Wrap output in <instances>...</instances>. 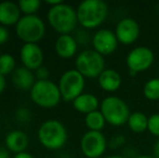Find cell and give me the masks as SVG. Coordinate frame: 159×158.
Wrapping results in <instances>:
<instances>
[{
	"instance_id": "obj_34",
	"label": "cell",
	"mask_w": 159,
	"mask_h": 158,
	"mask_svg": "<svg viewBox=\"0 0 159 158\" xmlns=\"http://www.w3.org/2000/svg\"><path fill=\"white\" fill-rule=\"evenodd\" d=\"M104 158H126V157L119 156V155H114V156H107V157H104Z\"/></svg>"
},
{
	"instance_id": "obj_1",
	"label": "cell",
	"mask_w": 159,
	"mask_h": 158,
	"mask_svg": "<svg viewBox=\"0 0 159 158\" xmlns=\"http://www.w3.org/2000/svg\"><path fill=\"white\" fill-rule=\"evenodd\" d=\"M76 12L78 23L82 27L92 29L106 20L108 7L103 0H84L79 3Z\"/></svg>"
},
{
	"instance_id": "obj_35",
	"label": "cell",
	"mask_w": 159,
	"mask_h": 158,
	"mask_svg": "<svg viewBox=\"0 0 159 158\" xmlns=\"http://www.w3.org/2000/svg\"><path fill=\"white\" fill-rule=\"evenodd\" d=\"M136 158H155L154 156H148V155H142V156H139Z\"/></svg>"
},
{
	"instance_id": "obj_30",
	"label": "cell",
	"mask_w": 159,
	"mask_h": 158,
	"mask_svg": "<svg viewBox=\"0 0 159 158\" xmlns=\"http://www.w3.org/2000/svg\"><path fill=\"white\" fill-rule=\"evenodd\" d=\"M13 158H34L30 153H26V152H23V153H19V154H15V156Z\"/></svg>"
},
{
	"instance_id": "obj_22",
	"label": "cell",
	"mask_w": 159,
	"mask_h": 158,
	"mask_svg": "<svg viewBox=\"0 0 159 158\" xmlns=\"http://www.w3.org/2000/svg\"><path fill=\"white\" fill-rule=\"evenodd\" d=\"M143 94L149 101L159 100V78H153L146 82L143 88Z\"/></svg>"
},
{
	"instance_id": "obj_19",
	"label": "cell",
	"mask_w": 159,
	"mask_h": 158,
	"mask_svg": "<svg viewBox=\"0 0 159 158\" xmlns=\"http://www.w3.org/2000/svg\"><path fill=\"white\" fill-rule=\"evenodd\" d=\"M73 106L79 113L88 115L98 111V100L95 95L91 94V93H82L73 102Z\"/></svg>"
},
{
	"instance_id": "obj_3",
	"label": "cell",
	"mask_w": 159,
	"mask_h": 158,
	"mask_svg": "<svg viewBox=\"0 0 159 158\" xmlns=\"http://www.w3.org/2000/svg\"><path fill=\"white\" fill-rule=\"evenodd\" d=\"M38 140L48 150H59L67 141L66 128L57 119L46 120L39 127Z\"/></svg>"
},
{
	"instance_id": "obj_16",
	"label": "cell",
	"mask_w": 159,
	"mask_h": 158,
	"mask_svg": "<svg viewBox=\"0 0 159 158\" xmlns=\"http://www.w3.org/2000/svg\"><path fill=\"white\" fill-rule=\"evenodd\" d=\"M55 52L63 59H70L77 52V41L70 35H61L55 41Z\"/></svg>"
},
{
	"instance_id": "obj_17",
	"label": "cell",
	"mask_w": 159,
	"mask_h": 158,
	"mask_svg": "<svg viewBox=\"0 0 159 158\" xmlns=\"http://www.w3.org/2000/svg\"><path fill=\"white\" fill-rule=\"evenodd\" d=\"M98 84L104 91L114 92L121 86V76L115 70L105 68L104 72L98 76Z\"/></svg>"
},
{
	"instance_id": "obj_33",
	"label": "cell",
	"mask_w": 159,
	"mask_h": 158,
	"mask_svg": "<svg viewBox=\"0 0 159 158\" xmlns=\"http://www.w3.org/2000/svg\"><path fill=\"white\" fill-rule=\"evenodd\" d=\"M46 3L51 4V7L57 6V4L62 3V0H46Z\"/></svg>"
},
{
	"instance_id": "obj_24",
	"label": "cell",
	"mask_w": 159,
	"mask_h": 158,
	"mask_svg": "<svg viewBox=\"0 0 159 158\" xmlns=\"http://www.w3.org/2000/svg\"><path fill=\"white\" fill-rule=\"evenodd\" d=\"M17 4L21 12L25 13V15H34L39 9L40 1L39 0H21Z\"/></svg>"
},
{
	"instance_id": "obj_4",
	"label": "cell",
	"mask_w": 159,
	"mask_h": 158,
	"mask_svg": "<svg viewBox=\"0 0 159 158\" xmlns=\"http://www.w3.org/2000/svg\"><path fill=\"white\" fill-rule=\"evenodd\" d=\"M33 102L40 107H54L61 101L62 95L59 86L51 80H37L30 90Z\"/></svg>"
},
{
	"instance_id": "obj_8",
	"label": "cell",
	"mask_w": 159,
	"mask_h": 158,
	"mask_svg": "<svg viewBox=\"0 0 159 158\" xmlns=\"http://www.w3.org/2000/svg\"><path fill=\"white\" fill-rule=\"evenodd\" d=\"M84 88V77L77 70H67L60 78L59 89L64 101L74 102L82 94Z\"/></svg>"
},
{
	"instance_id": "obj_9",
	"label": "cell",
	"mask_w": 159,
	"mask_h": 158,
	"mask_svg": "<svg viewBox=\"0 0 159 158\" xmlns=\"http://www.w3.org/2000/svg\"><path fill=\"white\" fill-rule=\"evenodd\" d=\"M82 154L88 158H98L106 150V139L101 131L86 132L80 141Z\"/></svg>"
},
{
	"instance_id": "obj_28",
	"label": "cell",
	"mask_w": 159,
	"mask_h": 158,
	"mask_svg": "<svg viewBox=\"0 0 159 158\" xmlns=\"http://www.w3.org/2000/svg\"><path fill=\"white\" fill-rule=\"evenodd\" d=\"M9 39V30L6 26L0 25V44H3Z\"/></svg>"
},
{
	"instance_id": "obj_12",
	"label": "cell",
	"mask_w": 159,
	"mask_h": 158,
	"mask_svg": "<svg viewBox=\"0 0 159 158\" xmlns=\"http://www.w3.org/2000/svg\"><path fill=\"white\" fill-rule=\"evenodd\" d=\"M115 35L118 42L124 44H131L140 36V25L133 19L130 17L122 19L116 26Z\"/></svg>"
},
{
	"instance_id": "obj_32",
	"label": "cell",
	"mask_w": 159,
	"mask_h": 158,
	"mask_svg": "<svg viewBox=\"0 0 159 158\" xmlns=\"http://www.w3.org/2000/svg\"><path fill=\"white\" fill-rule=\"evenodd\" d=\"M153 153H154V157L159 158V140L155 143V145H154Z\"/></svg>"
},
{
	"instance_id": "obj_20",
	"label": "cell",
	"mask_w": 159,
	"mask_h": 158,
	"mask_svg": "<svg viewBox=\"0 0 159 158\" xmlns=\"http://www.w3.org/2000/svg\"><path fill=\"white\" fill-rule=\"evenodd\" d=\"M130 130L135 133H142L148 129V117L141 112L131 113L128 119Z\"/></svg>"
},
{
	"instance_id": "obj_18",
	"label": "cell",
	"mask_w": 159,
	"mask_h": 158,
	"mask_svg": "<svg viewBox=\"0 0 159 158\" xmlns=\"http://www.w3.org/2000/svg\"><path fill=\"white\" fill-rule=\"evenodd\" d=\"M12 81L14 86L21 90H32L33 86L36 82L33 72L24 66L16 68L13 72Z\"/></svg>"
},
{
	"instance_id": "obj_7",
	"label": "cell",
	"mask_w": 159,
	"mask_h": 158,
	"mask_svg": "<svg viewBox=\"0 0 159 158\" xmlns=\"http://www.w3.org/2000/svg\"><path fill=\"white\" fill-rule=\"evenodd\" d=\"M76 70L87 78H98L105 70L104 57L95 50L82 51L76 59Z\"/></svg>"
},
{
	"instance_id": "obj_10",
	"label": "cell",
	"mask_w": 159,
	"mask_h": 158,
	"mask_svg": "<svg viewBox=\"0 0 159 158\" xmlns=\"http://www.w3.org/2000/svg\"><path fill=\"white\" fill-rule=\"evenodd\" d=\"M155 55L147 47H136L127 55V66L130 72L141 73L148 70L154 63Z\"/></svg>"
},
{
	"instance_id": "obj_13",
	"label": "cell",
	"mask_w": 159,
	"mask_h": 158,
	"mask_svg": "<svg viewBox=\"0 0 159 158\" xmlns=\"http://www.w3.org/2000/svg\"><path fill=\"white\" fill-rule=\"evenodd\" d=\"M23 66L28 70H36L42 66L43 52L37 43H24L20 51Z\"/></svg>"
},
{
	"instance_id": "obj_25",
	"label": "cell",
	"mask_w": 159,
	"mask_h": 158,
	"mask_svg": "<svg viewBox=\"0 0 159 158\" xmlns=\"http://www.w3.org/2000/svg\"><path fill=\"white\" fill-rule=\"evenodd\" d=\"M147 130L153 135L159 138V113L152 115L148 118V129Z\"/></svg>"
},
{
	"instance_id": "obj_21",
	"label": "cell",
	"mask_w": 159,
	"mask_h": 158,
	"mask_svg": "<svg viewBox=\"0 0 159 158\" xmlns=\"http://www.w3.org/2000/svg\"><path fill=\"white\" fill-rule=\"evenodd\" d=\"M86 126L90 129V131H101L105 126V120L101 111H95L90 114L86 115Z\"/></svg>"
},
{
	"instance_id": "obj_27",
	"label": "cell",
	"mask_w": 159,
	"mask_h": 158,
	"mask_svg": "<svg viewBox=\"0 0 159 158\" xmlns=\"http://www.w3.org/2000/svg\"><path fill=\"white\" fill-rule=\"evenodd\" d=\"M49 75H50V73H49L48 68L44 66H41L36 70V77L38 80H49Z\"/></svg>"
},
{
	"instance_id": "obj_11",
	"label": "cell",
	"mask_w": 159,
	"mask_h": 158,
	"mask_svg": "<svg viewBox=\"0 0 159 158\" xmlns=\"http://www.w3.org/2000/svg\"><path fill=\"white\" fill-rule=\"evenodd\" d=\"M92 43L94 50L101 55H109L117 49L118 39L114 32L103 28L94 34Z\"/></svg>"
},
{
	"instance_id": "obj_23",
	"label": "cell",
	"mask_w": 159,
	"mask_h": 158,
	"mask_svg": "<svg viewBox=\"0 0 159 158\" xmlns=\"http://www.w3.org/2000/svg\"><path fill=\"white\" fill-rule=\"evenodd\" d=\"M15 68V60L11 54H1L0 55V75L6 76L8 74L14 72Z\"/></svg>"
},
{
	"instance_id": "obj_31",
	"label": "cell",
	"mask_w": 159,
	"mask_h": 158,
	"mask_svg": "<svg viewBox=\"0 0 159 158\" xmlns=\"http://www.w3.org/2000/svg\"><path fill=\"white\" fill-rule=\"evenodd\" d=\"M4 88H6V78H4V76L0 75V94L3 92Z\"/></svg>"
},
{
	"instance_id": "obj_5",
	"label": "cell",
	"mask_w": 159,
	"mask_h": 158,
	"mask_svg": "<svg viewBox=\"0 0 159 158\" xmlns=\"http://www.w3.org/2000/svg\"><path fill=\"white\" fill-rule=\"evenodd\" d=\"M15 30L17 37L25 43H36L43 38L46 25L37 15H24L15 25Z\"/></svg>"
},
{
	"instance_id": "obj_6",
	"label": "cell",
	"mask_w": 159,
	"mask_h": 158,
	"mask_svg": "<svg viewBox=\"0 0 159 158\" xmlns=\"http://www.w3.org/2000/svg\"><path fill=\"white\" fill-rule=\"evenodd\" d=\"M101 113L106 122L116 127L122 126L128 122V119L131 115L126 102L117 97H105L101 104Z\"/></svg>"
},
{
	"instance_id": "obj_14",
	"label": "cell",
	"mask_w": 159,
	"mask_h": 158,
	"mask_svg": "<svg viewBox=\"0 0 159 158\" xmlns=\"http://www.w3.org/2000/svg\"><path fill=\"white\" fill-rule=\"evenodd\" d=\"M21 17V10L17 3L12 1L0 2V25H16Z\"/></svg>"
},
{
	"instance_id": "obj_29",
	"label": "cell",
	"mask_w": 159,
	"mask_h": 158,
	"mask_svg": "<svg viewBox=\"0 0 159 158\" xmlns=\"http://www.w3.org/2000/svg\"><path fill=\"white\" fill-rule=\"evenodd\" d=\"M0 158H10V155H9L7 148L1 145H0Z\"/></svg>"
},
{
	"instance_id": "obj_36",
	"label": "cell",
	"mask_w": 159,
	"mask_h": 158,
	"mask_svg": "<svg viewBox=\"0 0 159 158\" xmlns=\"http://www.w3.org/2000/svg\"><path fill=\"white\" fill-rule=\"evenodd\" d=\"M0 55H1V54H0Z\"/></svg>"
},
{
	"instance_id": "obj_26",
	"label": "cell",
	"mask_w": 159,
	"mask_h": 158,
	"mask_svg": "<svg viewBox=\"0 0 159 158\" xmlns=\"http://www.w3.org/2000/svg\"><path fill=\"white\" fill-rule=\"evenodd\" d=\"M16 118L24 122L28 121L30 118V112L27 108H20L16 112Z\"/></svg>"
},
{
	"instance_id": "obj_15",
	"label": "cell",
	"mask_w": 159,
	"mask_h": 158,
	"mask_svg": "<svg viewBox=\"0 0 159 158\" xmlns=\"http://www.w3.org/2000/svg\"><path fill=\"white\" fill-rule=\"evenodd\" d=\"M6 147L11 152L19 154L25 152L28 145V137L21 130H13L6 137Z\"/></svg>"
},
{
	"instance_id": "obj_2",
	"label": "cell",
	"mask_w": 159,
	"mask_h": 158,
	"mask_svg": "<svg viewBox=\"0 0 159 158\" xmlns=\"http://www.w3.org/2000/svg\"><path fill=\"white\" fill-rule=\"evenodd\" d=\"M48 21L51 27L61 35H69L78 23L77 12L71 6L60 3L51 7L48 11Z\"/></svg>"
}]
</instances>
